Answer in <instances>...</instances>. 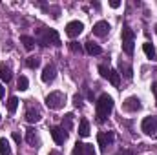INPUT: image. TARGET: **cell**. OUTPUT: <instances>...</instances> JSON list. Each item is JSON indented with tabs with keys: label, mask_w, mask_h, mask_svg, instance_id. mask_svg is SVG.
<instances>
[{
	"label": "cell",
	"mask_w": 157,
	"mask_h": 155,
	"mask_svg": "<svg viewBox=\"0 0 157 155\" xmlns=\"http://www.w3.org/2000/svg\"><path fill=\"white\" fill-rule=\"evenodd\" d=\"M115 155H133L130 150H122V152H119V153H115Z\"/></svg>",
	"instance_id": "obj_32"
},
{
	"label": "cell",
	"mask_w": 157,
	"mask_h": 155,
	"mask_svg": "<svg viewBox=\"0 0 157 155\" xmlns=\"http://www.w3.org/2000/svg\"><path fill=\"white\" fill-rule=\"evenodd\" d=\"M26 120L28 122H39L42 119V113H40V108L33 102V100H28L26 102Z\"/></svg>",
	"instance_id": "obj_6"
},
{
	"label": "cell",
	"mask_w": 157,
	"mask_h": 155,
	"mask_svg": "<svg viewBox=\"0 0 157 155\" xmlns=\"http://www.w3.org/2000/svg\"><path fill=\"white\" fill-rule=\"evenodd\" d=\"M0 99H4V88H2V84H0Z\"/></svg>",
	"instance_id": "obj_35"
},
{
	"label": "cell",
	"mask_w": 157,
	"mask_h": 155,
	"mask_svg": "<svg viewBox=\"0 0 157 155\" xmlns=\"http://www.w3.org/2000/svg\"><path fill=\"white\" fill-rule=\"evenodd\" d=\"M152 91H154V95L157 97V80L154 82V84H152Z\"/></svg>",
	"instance_id": "obj_33"
},
{
	"label": "cell",
	"mask_w": 157,
	"mask_h": 155,
	"mask_svg": "<svg viewBox=\"0 0 157 155\" xmlns=\"http://www.w3.org/2000/svg\"><path fill=\"white\" fill-rule=\"evenodd\" d=\"M113 139H115V133L113 131H102V133L97 135V142H99L102 153H106V148L113 142Z\"/></svg>",
	"instance_id": "obj_8"
},
{
	"label": "cell",
	"mask_w": 157,
	"mask_h": 155,
	"mask_svg": "<svg viewBox=\"0 0 157 155\" xmlns=\"http://www.w3.org/2000/svg\"><path fill=\"white\" fill-rule=\"evenodd\" d=\"M99 73H101V77L102 78L110 80L115 88H119V84H121V75H119V71L112 70V68L106 66V64H101V66H99Z\"/></svg>",
	"instance_id": "obj_5"
},
{
	"label": "cell",
	"mask_w": 157,
	"mask_h": 155,
	"mask_svg": "<svg viewBox=\"0 0 157 155\" xmlns=\"http://www.w3.org/2000/svg\"><path fill=\"white\" fill-rule=\"evenodd\" d=\"M49 131H51V137H53V141H55L57 144H64V142H66L68 133H66L60 126H51V128H49Z\"/></svg>",
	"instance_id": "obj_11"
},
{
	"label": "cell",
	"mask_w": 157,
	"mask_h": 155,
	"mask_svg": "<svg viewBox=\"0 0 157 155\" xmlns=\"http://www.w3.org/2000/svg\"><path fill=\"white\" fill-rule=\"evenodd\" d=\"M26 66H28L29 70H37V68L40 66V59L39 57H35V55L28 57V59H26Z\"/></svg>",
	"instance_id": "obj_22"
},
{
	"label": "cell",
	"mask_w": 157,
	"mask_h": 155,
	"mask_svg": "<svg viewBox=\"0 0 157 155\" xmlns=\"http://www.w3.org/2000/svg\"><path fill=\"white\" fill-rule=\"evenodd\" d=\"M133 44H135V33L130 26H124L122 28V51L132 57L133 55Z\"/></svg>",
	"instance_id": "obj_3"
},
{
	"label": "cell",
	"mask_w": 157,
	"mask_h": 155,
	"mask_svg": "<svg viewBox=\"0 0 157 155\" xmlns=\"http://www.w3.org/2000/svg\"><path fill=\"white\" fill-rule=\"evenodd\" d=\"M26 141H28V144L33 146V148H39L40 146L39 135H37V130H35V128H28V130H26Z\"/></svg>",
	"instance_id": "obj_14"
},
{
	"label": "cell",
	"mask_w": 157,
	"mask_h": 155,
	"mask_svg": "<svg viewBox=\"0 0 157 155\" xmlns=\"http://www.w3.org/2000/svg\"><path fill=\"white\" fill-rule=\"evenodd\" d=\"M71 155H84V144L82 142H75V146H73V152H71Z\"/></svg>",
	"instance_id": "obj_26"
},
{
	"label": "cell",
	"mask_w": 157,
	"mask_h": 155,
	"mask_svg": "<svg viewBox=\"0 0 157 155\" xmlns=\"http://www.w3.org/2000/svg\"><path fill=\"white\" fill-rule=\"evenodd\" d=\"M95 112H97V120L99 122H104L108 117L112 115L113 112V99L108 95V93H102L95 104Z\"/></svg>",
	"instance_id": "obj_1"
},
{
	"label": "cell",
	"mask_w": 157,
	"mask_h": 155,
	"mask_svg": "<svg viewBox=\"0 0 157 155\" xmlns=\"http://www.w3.org/2000/svg\"><path fill=\"white\" fill-rule=\"evenodd\" d=\"M155 31H157V26H155Z\"/></svg>",
	"instance_id": "obj_36"
},
{
	"label": "cell",
	"mask_w": 157,
	"mask_h": 155,
	"mask_svg": "<svg viewBox=\"0 0 157 155\" xmlns=\"http://www.w3.org/2000/svg\"><path fill=\"white\" fill-rule=\"evenodd\" d=\"M57 77V70H55V66L53 64H48L44 70H42V82H46V84H49V82H53Z\"/></svg>",
	"instance_id": "obj_13"
},
{
	"label": "cell",
	"mask_w": 157,
	"mask_h": 155,
	"mask_svg": "<svg viewBox=\"0 0 157 155\" xmlns=\"http://www.w3.org/2000/svg\"><path fill=\"white\" fill-rule=\"evenodd\" d=\"M11 77H13V73H11V68L6 64V62H0V78L7 84L9 80H11Z\"/></svg>",
	"instance_id": "obj_17"
},
{
	"label": "cell",
	"mask_w": 157,
	"mask_h": 155,
	"mask_svg": "<svg viewBox=\"0 0 157 155\" xmlns=\"http://www.w3.org/2000/svg\"><path fill=\"white\" fill-rule=\"evenodd\" d=\"M86 51H88L90 55H101V53H102V47H101L99 44H95L93 40H88V42H86Z\"/></svg>",
	"instance_id": "obj_18"
},
{
	"label": "cell",
	"mask_w": 157,
	"mask_h": 155,
	"mask_svg": "<svg viewBox=\"0 0 157 155\" xmlns=\"http://www.w3.org/2000/svg\"><path fill=\"white\" fill-rule=\"evenodd\" d=\"M66 133L68 131H71V128H73V113H66L64 119H62V126H60Z\"/></svg>",
	"instance_id": "obj_19"
},
{
	"label": "cell",
	"mask_w": 157,
	"mask_h": 155,
	"mask_svg": "<svg viewBox=\"0 0 157 155\" xmlns=\"http://www.w3.org/2000/svg\"><path fill=\"white\" fill-rule=\"evenodd\" d=\"M20 42L24 44V47H26V49H29V51H31V49L35 47V42H37V40L33 39V37H29V35H22V37H20Z\"/></svg>",
	"instance_id": "obj_21"
},
{
	"label": "cell",
	"mask_w": 157,
	"mask_h": 155,
	"mask_svg": "<svg viewBox=\"0 0 157 155\" xmlns=\"http://www.w3.org/2000/svg\"><path fill=\"white\" fill-rule=\"evenodd\" d=\"M70 49H71V51H73V53H78V55H80V53H82V47H80V46H78L77 42H70Z\"/></svg>",
	"instance_id": "obj_27"
},
{
	"label": "cell",
	"mask_w": 157,
	"mask_h": 155,
	"mask_svg": "<svg viewBox=\"0 0 157 155\" xmlns=\"http://www.w3.org/2000/svg\"><path fill=\"white\" fill-rule=\"evenodd\" d=\"M108 33H110V24H108L106 20H99V22L93 26V35H95V37H101V39H102V37H106Z\"/></svg>",
	"instance_id": "obj_12"
},
{
	"label": "cell",
	"mask_w": 157,
	"mask_h": 155,
	"mask_svg": "<svg viewBox=\"0 0 157 155\" xmlns=\"http://www.w3.org/2000/svg\"><path fill=\"white\" fill-rule=\"evenodd\" d=\"M122 108H124V112L135 113V112H139V110L143 108V104H141V100H139L137 97H128V99L122 102Z\"/></svg>",
	"instance_id": "obj_10"
},
{
	"label": "cell",
	"mask_w": 157,
	"mask_h": 155,
	"mask_svg": "<svg viewBox=\"0 0 157 155\" xmlns=\"http://www.w3.org/2000/svg\"><path fill=\"white\" fill-rule=\"evenodd\" d=\"M37 42L40 46H60V37L51 28H40L37 29Z\"/></svg>",
	"instance_id": "obj_2"
},
{
	"label": "cell",
	"mask_w": 157,
	"mask_h": 155,
	"mask_svg": "<svg viewBox=\"0 0 157 155\" xmlns=\"http://www.w3.org/2000/svg\"><path fill=\"white\" fill-rule=\"evenodd\" d=\"M141 130H143L146 135L155 137V135H157V117L155 115L144 117V119H143V122H141Z\"/></svg>",
	"instance_id": "obj_7"
},
{
	"label": "cell",
	"mask_w": 157,
	"mask_h": 155,
	"mask_svg": "<svg viewBox=\"0 0 157 155\" xmlns=\"http://www.w3.org/2000/svg\"><path fill=\"white\" fill-rule=\"evenodd\" d=\"M13 141H15L17 144H20V142H22V137H20V133H18V131H13Z\"/></svg>",
	"instance_id": "obj_29"
},
{
	"label": "cell",
	"mask_w": 157,
	"mask_h": 155,
	"mask_svg": "<svg viewBox=\"0 0 157 155\" xmlns=\"http://www.w3.org/2000/svg\"><path fill=\"white\" fill-rule=\"evenodd\" d=\"M73 104H75V106H80V104H82V97H80V95H75V97H73Z\"/></svg>",
	"instance_id": "obj_30"
},
{
	"label": "cell",
	"mask_w": 157,
	"mask_h": 155,
	"mask_svg": "<svg viewBox=\"0 0 157 155\" xmlns=\"http://www.w3.org/2000/svg\"><path fill=\"white\" fill-rule=\"evenodd\" d=\"M143 51H144V55H146L150 60H154V62L157 60V51H155V47H154V44L144 42V44H143Z\"/></svg>",
	"instance_id": "obj_16"
},
{
	"label": "cell",
	"mask_w": 157,
	"mask_h": 155,
	"mask_svg": "<svg viewBox=\"0 0 157 155\" xmlns=\"http://www.w3.org/2000/svg\"><path fill=\"white\" fill-rule=\"evenodd\" d=\"M17 108H18V99L17 97H9V100H7V112L9 113H15Z\"/></svg>",
	"instance_id": "obj_24"
},
{
	"label": "cell",
	"mask_w": 157,
	"mask_h": 155,
	"mask_svg": "<svg viewBox=\"0 0 157 155\" xmlns=\"http://www.w3.org/2000/svg\"><path fill=\"white\" fill-rule=\"evenodd\" d=\"M82 29H84V24H82V22H78V20H71V22H68V24H66V35H68L70 39L78 37V35L82 33Z\"/></svg>",
	"instance_id": "obj_9"
},
{
	"label": "cell",
	"mask_w": 157,
	"mask_h": 155,
	"mask_svg": "<svg viewBox=\"0 0 157 155\" xmlns=\"http://www.w3.org/2000/svg\"><path fill=\"white\" fill-rule=\"evenodd\" d=\"M119 75H124L126 78H132L133 77V70H132V66L128 64V62H124V60H119Z\"/></svg>",
	"instance_id": "obj_15"
},
{
	"label": "cell",
	"mask_w": 157,
	"mask_h": 155,
	"mask_svg": "<svg viewBox=\"0 0 157 155\" xmlns=\"http://www.w3.org/2000/svg\"><path fill=\"white\" fill-rule=\"evenodd\" d=\"M78 135H80V137H88V135H90V122H88V119H80Z\"/></svg>",
	"instance_id": "obj_20"
},
{
	"label": "cell",
	"mask_w": 157,
	"mask_h": 155,
	"mask_svg": "<svg viewBox=\"0 0 157 155\" xmlns=\"http://www.w3.org/2000/svg\"><path fill=\"white\" fill-rule=\"evenodd\" d=\"M17 86H18V89L20 91H26L28 89V86H29V80H28V77H18V82H17Z\"/></svg>",
	"instance_id": "obj_25"
},
{
	"label": "cell",
	"mask_w": 157,
	"mask_h": 155,
	"mask_svg": "<svg viewBox=\"0 0 157 155\" xmlns=\"http://www.w3.org/2000/svg\"><path fill=\"white\" fill-rule=\"evenodd\" d=\"M84 155H95L93 144H84Z\"/></svg>",
	"instance_id": "obj_28"
},
{
	"label": "cell",
	"mask_w": 157,
	"mask_h": 155,
	"mask_svg": "<svg viewBox=\"0 0 157 155\" xmlns=\"http://www.w3.org/2000/svg\"><path fill=\"white\" fill-rule=\"evenodd\" d=\"M0 155H11V146L7 139H0Z\"/></svg>",
	"instance_id": "obj_23"
},
{
	"label": "cell",
	"mask_w": 157,
	"mask_h": 155,
	"mask_svg": "<svg viewBox=\"0 0 157 155\" xmlns=\"http://www.w3.org/2000/svg\"><path fill=\"white\" fill-rule=\"evenodd\" d=\"M66 102V95L62 91H51L48 97H46V106L49 110H60Z\"/></svg>",
	"instance_id": "obj_4"
},
{
	"label": "cell",
	"mask_w": 157,
	"mask_h": 155,
	"mask_svg": "<svg viewBox=\"0 0 157 155\" xmlns=\"http://www.w3.org/2000/svg\"><path fill=\"white\" fill-rule=\"evenodd\" d=\"M110 6H112L113 9H117L119 6H121V2H119V0H110Z\"/></svg>",
	"instance_id": "obj_31"
},
{
	"label": "cell",
	"mask_w": 157,
	"mask_h": 155,
	"mask_svg": "<svg viewBox=\"0 0 157 155\" xmlns=\"http://www.w3.org/2000/svg\"><path fill=\"white\" fill-rule=\"evenodd\" d=\"M49 155H62V153H60V152H57V150H51V152H49Z\"/></svg>",
	"instance_id": "obj_34"
}]
</instances>
